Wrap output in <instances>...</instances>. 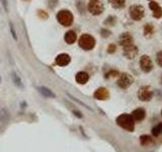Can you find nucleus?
Listing matches in <instances>:
<instances>
[{
  "mask_svg": "<svg viewBox=\"0 0 162 152\" xmlns=\"http://www.w3.org/2000/svg\"><path fill=\"white\" fill-rule=\"evenodd\" d=\"M100 34L102 38H107V36H111V32L107 30H104V28H102V30H100Z\"/></svg>",
  "mask_w": 162,
  "mask_h": 152,
  "instance_id": "nucleus-27",
  "label": "nucleus"
},
{
  "mask_svg": "<svg viewBox=\"0 0 162 152\" xmlns=\"http://www.w3.org/2000/svg\"><path fill=\"white\" fill-rule=\"evenodd\" d=\"M0 82H1V76H0Z\"/></svg>",
  "mask_w": 162,
  "mask_h": 152,
  "instance_id": "nucleus-32",
  "label": "nucleus"
},
{
  "mask_svg": "<svg viewBox=\"0 0 162 152\" xmlns=\"http://www.w3.org/2000/svg\"><path fill=\"white\" fill-rule=\"evenodd\" d=\"M57 19L62 25L69 26L73 23L74 16H73L72 12L69 11V10H60L57 13Z\"/></svg>",
  "mask_w": 162,
  "mask_h": 152,
  "instance_id": "nucleus-2",
  "label": "nucleus"
},
{
  "mask_svg": "<svg viewBox=\"0 0 162 152\" xmlns=\"http://www.w3.org/2000/svg\"><path fill=\"white\" fill-rule=\"evenodd\" d=\"M119 44L123 47H127L130 45L134 44V39L132 36V34H130L129 32H124L119 36Z\"/></svg>",
  "mask_w": 162,
  "mask_h": 152,
  "instance_id": "nucleus-9",
  "label": "nucleus"
},
{
  "mask_svg": "<svg viewBox=\"0 0 162 152\" xmlns=\"http://www.w3.org/2000/svg\"><path fill=\"white\" fill-rule=\"evenodd\" d=\"M154 32H155V28H154V26L152 25V24L147 23L144 26V36H152V34H154Z\"/></svg>",
  "mask_w": 162,
  "mask_h": 152,
  "instance_id": "nucleus-20",
  "label": "nucleus"
},
{
  "mask_svg": "<svg viewBox=\"0 0 162 152\" xmlns=\"http://www.w3.org/2000/svg\"><path fill=\"white\" fill-rule=\"evenodd\" d=\"M73 113H74L76 117H78V118H82V115H81V113L80 111H73Z\"/></svg>",
  "mask_w": 162,
  "mask_h": 152,
  "instance_id": "nucleus-31",
  "label": "nucleus"
},
{
  "mask_svg": "<svg viewBox=\"0 0 162 152\" xmlns=\"http://www.w3.org/2000/svg\"><path fill=\"white\" fill-rule=\"evenodd\" d=\"M134 82V78L132 75L128 74V73H122V75L119 76V80H117V85L121 88L126 89L128 87H130Z\"/></svg>",
  "mask_w": 162,
  "mask_h": 152,
  "instance_id": "nucleus-6",
  "label": "nucleus"
},
{
  "mask_svg": "<svg viewBox=\"0 0 162 152\" xmlns=\"http://www.w3.org/2000/svg\"><path fill=\"white\" fill-rule=\"evenodd\" d=\"M75 79H76V81L79 84H85V83L89 80V75H88V73L81 71V72L77 73L76 76H75Z\"/></svg>",
  "mask_w": 162,
  "mask_h": 152,
  "instance_id": "nucleus-16",
  "label": "nucleus"
},
{
  "mask_svg": "<svg viewBox=\"0 0 162 152\" xmlns=\"http://www.w3.org/2000/svg\"><path fill=\"white\" fill-rule=\"evenodd\" d=\"M117 124L121 128L130 132L134 131L135 129V121H134L133 117L128 113H123V115L119 116L117 118Z\"/></svg>",
  "mask_w": 162,
  "mask_h": 152,
  "instance_id": "nucleus-1",
  "label": "nucleus"
},
{
  "mask_svg": "<svg viewBox=\"0 0 162 152\" xmlns=\"http://www.w3.org/2000/svg\"><path fill=\"white\" fill-rule=\"evenodd\" d=\"M117 75H119V72L117 70H111L106 74V77H115Z\"/></svg>",
  "mask_w": 162,
  "mask_h": 152,
  "instance_id": "nucleus-30",
  "label": "nucleus"
},
{
  "mask_svg": "<svg viewBox=\"0 0 162 152\" xmlns=\"http://www.w3.org/2000/svg\"><path fill=\"white\" fill-rule=\"evenodd\" d=\"M36 89H38V92H40L41 94H42L43 96H45V97H50V98H54V97H56V94H55V93L53 92L51 89H49L48 87L38 86Z\"/></svg>",
  "mask_w": 162,
  "mask_h": 152,
  "instance_id": "nucleus-15",
  "label": "nucleus"
},
{
  "mask_svg": "<svg viewBox=\"0 0 162 152\" xmlns=\"http://www.w3.org/2000/svg\"><path fill=\"white\" fill-rule=\"evenodd\" d=\"M140 67H141L142 71L145 73H149L153 69V63L150 59L149 56L147 55H143L140 59Z\"/></svg>",
  "mask_w": 162,
  "mask_h": 152,
  "instance_id": "nucleus-7",
  "label": "nucleus"
},
{
  "mask_svg": "<svg viewBox=\"0 0 162 152\" xmlns=\"http://www.w3.org/2000/svg\"><path fill=\"white\" fill-rule=\"evenodd\" d=\"M161 83H162V79H161Z\"/></svg>",
  "mask_w": 162,
  "mask_h": 152,
  "instance_id": "nucleus-34",
  "label": "nucleus"
},
{
  "mask_svg": "<svg viewBox=\"0 0 162 152\" xmlns=\"http://www.w3.org/2000/svg\"><path fill=\"white\" fill-rule=\"evenodd\" d=\"M149 1H151V0H149Z\"/></svg>",
  "mask_w": 162,
  "mask_h": 152,
  "instance_id": "nucleus-36",
  "label": "nucleus"
},
{
  "mask_svg": "<svg viewBox=\"0 0 162 152\" xmlns=\"http://www.w3.org/2000/svg\"><path fill=\"white\" fill-rule=\"evenodd\" d=\"M156 62L160 67H162V51H159L156 54Z\"/></svg>",
  "mask_w": 162,
  "mask_h": 152,
  "instance_id": "nucleus-26",
  "label": "nucleus"
},
{
  "mask_svg": "<svg viewBox=\"0 0 162 152\" xmlns=\"http://www.w3.org/2000/svg\"><path fill=\"white\" fill-rule=\"evenodd\" d=\"M11 78H12V81H13V83L16 85L17 87H19V88H23V83H22L21 81V78H20L19 76H18L17 74H16L15 72H12L11 73Z\"/></svg>",
  "mask_w": 162,
  "mask_h": 152,
  "instance_id": "nucleus-19",
  "label": "nucleus"
},
{
  "mask_svg": "<svg viewBox=\"0 0 162 152\" xmlns=\"http://www.w3.org/2000/svg\"><path fill=\"white\" fill-rule=\"evenodd\" d=\"M88 10L93 15H99L103 11V4L99 0L96 1H90L88 4Z\"/></svg>",
  "mask_w": 162,
  "mask_h": 152,
  "instance_id": "nucleus-8",
  "label": "nucleus"
},
{
  "mask_svg": "<svg viewBox=\"0 0 162 152\" xmlns=\"http://www.w3.org/2000/svg\"><path fill=\"white\" fill-rule=\"evenodd\" d=\"M129 13L132 19L136 20V21H139V20L143 19L144 15H145V10H144V7L142 5L134 4V5H132L130 7Z\"/></svg>",
  "mask_w": 162,
  "mask_h": 152,
  "instance_id": "nucleus-4",
  "label": "nucleus"
},
{
  "mask_svg": "<svg viewBox=\"0 0 162 152\" xmlns=\"http://www.w3.org/2000/svg\"><path fill=\"white\" fill-rule=\"evenodd\" d=\"M9 28H10V32H11V36H12V38L14 39L15 41H17V34H16V30H15V28H14V25H13V23H12L11 21H9Z\"/></svg>",
  "mask_w": 162,
  "mask_h": 152,
  "instance_id": "nucleus-25",
  "label": "nucleus"
},
{
  "mask_svg": "<svg viewBox=\"0 0 162 152\" xmlns=\"http://www.w3.org/2000/svg\"><path fill=\"white\" fill-rule=\"evenodd\" d=\"M161 133H162V122H160L159 124H157V125L152 128V135L154 137H158Z\"/></svg>",
  "mask_w": 162,
  "mask_h": 152,
  "instance_id": "nucleus-21",
  "label": "nucleus"
},
{
  "mask_svg": "<svg viewBox=\"0 0 162 152\" xmlns=\"http://www.w3.org/2000/svg\"><path fill=\"white\" fill-rule=\"evenodd\" d=\"M9 120V113L6 109H0V122L4 123L7 122Z\"/></svg>",
  "mask_w": 162,
  "mask_h": 152,
  "instance_id": "nucleus-23",
  "label": "nucleus"
},
{
  "mask_svg": "<svg viewBox=\"0 0 162 152\" xmlns=\"http://www.w3.org/2000/svg\"><path fill=\"white\" fill-rule=\"evenodd\" d=\"M152 142H153V139L148 135H143L140 137V143H141V145H143V146L149 145V144H151Z\"/></svg>",
  "mask_w": 162,
  "mask_h": 152,
  "instance_id": "nucleus-22",
  "label": "nucleus"
},
{
  "mask_svg": "<svg viewBox=\"0 0 162 152\" xmlns=\"http://www.w3.org/2000/svg\"><path fill=\"white\" fill-rule=\"evenodd\" d=\"M138 54V48L135 45H130V46L124 47V55L128 59H134Z\"/></svg>",
  "mask_w": 162,
  "mask_h": 152,
  "instance_id": "nucleus-10",
  "label": "nucleus"
},
{
  "mask_svg": "<svg viewBox=\"0 0 162 152\" xmlns=\"http://www.w3.org/2000/svg\"><path fill=\"white\" fill-rule=\"evenodd\" d=\"M161 115H162V111H161Z\"/></svg>",
  "mask_w": 162,
  "mask_h": 152,
  "instance_id": "nucleus-35",
  "label": "nucleus"
},
{
  "mask_svg": "<svg viewBox=\"0 0 162 152\" xmlns=\"http://www.w3.org/2000/svg\"><path fill=\"white\" fill-rule=\"evenodd\" d=\"M70 56L68 54H66V53H63V54H60L57 56L55 62H56V64L58 66H66V65H68L70 63Z\"/></svg>",
  "mask_w": 162,
  "mask_h": 152,
  "instance_id": "nucleus-12",
  "label": "nucleus"
},
{
  "mask_svg": "<svg viewBox=\"0 0 162 152\" xmlns=\"http://www.w3.org/2000/svg\"><path fill=\"white\" fill-rule=\"evenodd\" d=\"M108 96H109L108 91L104 87H100V88H98L94 92V97L96 99H99V100H105V99L108 98Z\"/></svg>",
  "mask_w": 162,
  "mask_h": 152,
  "instance_id": "nucleus-14",
  "label": "nucleus"
},
{
  "mask_svg": "<svg viewBox=\"0 0 162 152\" xmlns=\"http://www.w3.org/2000/svg\"><path fill=\"white\" fill-rule=\"evenodd\" d=\"M131 116L133 117L134 121L140 123V122H142L146 118V111H145V109H142V107H138L135 111H133Z\"/></svg>",
  "mask_w": 162,
  "mask_h": 152,
  "instance_id": "nucleus-11",
  "label": "nucleus"
},
{
  "mask_svg": "<svg viewBox=\"0 0 162 152\" xmlns=\"http://www.w3.org/2000/svg\"><path fill=\"white\" fill-rule=\"evenodd\" d=\"M149 7L150 9L153 11V16L155 18H160L162 16V8L157 2L155 1H151L149 3Z\"/></svg>",
  "mask_w": 162,
  "mask_h": 152,
  "instance_id": "nucleus-13",
  "label": "nucleus"
},
{
  "mask_svg": "<svg viewBox=\"0 0 162 152\" xmlns=\"http://www.w3.org/2000/svg\"><path fill=\"white\" fill-rule=\"evenodd\" d=\"M78 44L80 48H82L85 51L92 50L95 46V39L90 34H82L79 38Z\"/></svg>",
  "mask_w": 162,
  "mask_h": 152,
  "instance_id": "nucleus-3",
  "label": "nucleus"
},
{
  "mask_svg": "<svg viewBox=\"0 0 162 152\" xmlns=\"http://www.w3.org/2000/svg\"><path fill=\"white\" fill-rule=\"evenodd\" d=\"M115 21H117V19H115V16H108V17L105 19L104 21V24H106V25H115Z\"/></svg>",
  "mask_w": 162,
  "mask_h": 152,
  "instance_id": "nucleus-24",
  "label": "nucleus"
},
{
  "mask_svg": "<svg viewBox=\"0 0 162 152\" xmlns=\"http://www.w3.org/2000/svg\"><path fill=\"white\" fill-rule=\"evenodd\" d=\"M90 1H96V0H90Z\"/></svg>",
  "mask_w": 162,
  "mask_h": 152,
  "instance_id": "nucleus-33",
  "label": "nucleus"
},
{
  "mask_svg": "<svg viewBox=\"0 0 162 152\" xmlns=\"http://www.w3.org/2000/svg\"><path fill=\"white\" fill-rule=\"evenodd\" d=\"M0 1H1L2 6H3L4 10H5L6 12L9 11V5H8V1H7V0H0Z\"/></svg>",
  "mask_w": 162,
  "mask_h": 152,
  "instance_id": "nucleus-28",
  "label": "nucleus"
},
{
  "mask_svg": "<svg viewBox=\"0 0 162 152\" xmlns=\"http://www.w3.org/2000/svg\"><path fill=\"white\" fill-rule=\"evenodd\" d=\"M64 40L67 44H70V45L74 44L77 40V36H76V34H75V32H73V30H69V32H67L64 36Z\"/></svg>",
  "mask_w": 162,
  "mask_h": 152,
  "instance_id": "nucleus-17",
  "label": "nucleus"
},
{
  "mask_svg": "<svg viewBox=\"0 0 162 152\" xmlns=\"http://www.w3.org/2000/svg\"><path fill=\"white\" fill-rule=\"evenodd\" d=\"M108 2L115 9H121L126 5V0H108Z\"/></svg>",
  "mask_w": 162,
  "mask_h": 152,
  "instance_id": "nucleus-18",
  "label": "nucleus"
},
{
  "mask_svg": "<svg viewBox=\"0 0 162 152\" xmlns=\"http://www.w3.org/2000/svg\"><path fill=\"white\" fill-rule=\"evenodd\" d=\"M138 97L142 101H149L153 97V90L150 86H142L138 91Z\"/></svg>",
  "mask_w": 162,
  "mask_h": 152,
  "instance_id": "nucleus-5",
  "label": "nucleus"
},
{
  "mask_svg": "<svg viewBox=\"0 0 162 152\" xmlns=\"http://www.w3.org/2000/svg\"><path fill=\"white\" fill-rule=\"evenodd\" d=\"M115 49H117L115 45L111 44V45L108 46V48H107V53H109V54H113V53L115 52Z\"/></svg>",
  "mask_w": 162,
  "mask_h": 152,
  "instance_id": "nucleus-29",
  "label": "nucleus"
}]
</instances>
